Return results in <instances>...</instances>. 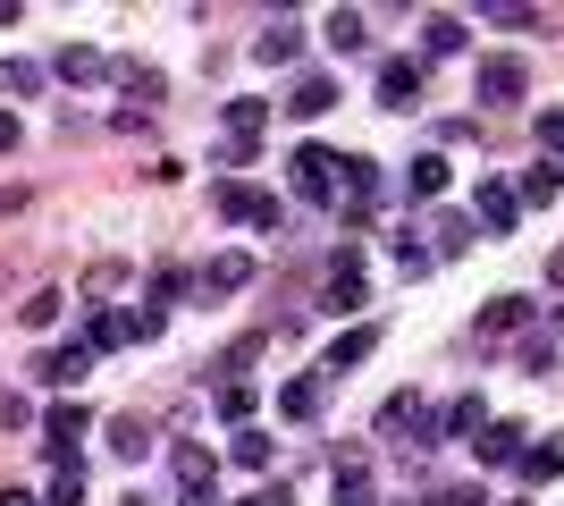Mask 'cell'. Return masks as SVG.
Here are the masks:
<instances>
[{
  "label": "cell",
  "mask_w": 564,
  "mask_h": 506,
  "mask_svg": "<svg viewBox=\"0 0 564 506\" xmlns=\"http://www.w3.org/2000/svg\"><path fill=\"white\" fill-rule=\"evenodd\" d=\"M9 212H25V186H0V219Z\"/></svg>",
  "instance_id": "cell-38"
},
{
  "label": "cell",
  "mask_w": 564,
  "mask_h": 506,
  "mask_svg": "<svg viewBox=\"0 0 564 506\" xmlns=\"http://www.w3.org/2000/svg\"><path fill=\"white\" fill-rule=\"evenodd\" d=\"M295 51H304V25H261V43L245 51V60H261V68H286V60H295Z\"/></svg>",
  "instance_id": "cell-7"
},
{
  "label": "cell",
  "mask_w": 564,
  "mask_h": 506,
  "mask_svg": "<svg viewBox=\"0 0 564 506\" xmlns=\"http://www.w3.org/2000/svg\"><path fill=\"white\" fill-rule=\"evenodd\" d=\"M371 346H379L371 321H362V330H337V337H329V363H321V372H354V363L371 355Z\"/></svg>",
  "instance_id": "cell-13"
},
{
  "label": "cell",
  "mask_w": 564,
  "mask_h": 506,
  "mask_svg": "<svg viewBox=\"0 0 564 506\" xmlns=\"http://www.w3.org/2000/svg\"><path fill=\"white\" fill-rule=\"evenodd\" d=\"M522 482H564V431H547V439H531V456L514 464Z\"/></svg>",
  "instance_id": "cell-10"
},
{
  "label": "cell",
  "mask_w": 564,
  "mask_h": 506,
  "mask_svg": "<svg viewBox=\"0 0 564 506\" xmlns=\"http://www.w3.org/2000/svg\"><path fill=\"white\" fill-rule=\"evenodd\" d=\"M547 279H556V288H564V245H556V254H547Z\"/></svg>",
  "instance_id": "cell-40"
},
{
  "label": "cell",
  "mask_w": 564,
  "mask_h": 506,
  "mask_svg": "<svg viewBox=\"0 0 564 506\" xmlns=\"http://www.w3.org/2000/svg\"><path fill=\"white\" fill-rule=\"evenodd\" d=\"M245 279H253V254H219V262L203 270V295H236Z\"/></svg>",
  "instance_id": "cell-16"
},
{
  "label": "cell",
  "mask_w": 564,
  "mask_h": 506,
  "mask_svg": "<svg viewBox=\"0 0 564 506\" xmlns=\"http://www.w3.org/2000/svg\"><path fill=\"white\" fill-rule=\"evenodd\" d=\"M177 295H186V279H177V270H152V304H143V313L169 321V304H177Z\"/></svg>",
  "instance_id": "cell-28"
},
{
  "label": "cell",
  "mask_w": 564,
  "mask_h": 506,
  "mask_svg": "<svg viewBox=\"0 0 564 506\" xmlns=\"http://www.w3.org/2000/svg\"><path fill=\"white\" fill-rule=\"evenodd\" d=\"M261 119H270V110H261L253 94H236V101H228V136H253V144H261Z\"/></svg>",
  "instance_id": "cell-27"
},
{
  "label": "cell",
  "mask_w": 564,
  "mask_h": 506,
  "mask_svg": "<svg viewBox=\"0 0 564 506\" xmlns=\"http://www.w3.org/2000/svg\"><path fill=\"white\" fill-rule=\"evenodd\" d=\"M447 51H464V18H422V60H447Z\"/></svg>",
  "instance_id": "cell-17"
},
{
  "label": "cell",
  "mask_w": 564,
  "mask_h": 506,
  "mask_svg": "<svg viewBox=\"0 0 564 506\" xmlns=\"http://www.w3.org/2000/svg\"><path fill=\"white\" fill-rule=\"evenodd\" d=\"M438 506H489V498H480L471 482H455V489H438Z\"/></svg>",
  "instance_id": "cell-36"
},
{
  "label": "cell",
  "mask_w": 564,
  "mask_h": 506,
  "mask_svg": "<svg viewBox=\"0 0 564 506\" xmlns=\"http://www.w3.org/2000/svg\"><path fill=\"white\" fill-rule=\"evenodd\" d=\"M480 101H522V60H489L480 68Z\"/></svg>",
  "instance_id": "cell-18"
},
{
  "label": "cell",
  "mask_w": 564,
  "mask_h": 506,
  "mask_svg": "<svg viewBox=\"0 0 564 506\" xmlns=\"http://www.w3.org/2000/svg\"><path fill=\"white\" fill-rule=\"evenodd\" d=\"M413 194H422V203H438V194H447V161H438V152H422V161H413Z\"/></svg>",
  "instance_id": "cell-26"
},
{
  "label": "cell",
  "mask_w": 564,
  "mask_h": 506,
  "mask_svg": "<svg viewBox=\"0 0 564 506\" xmlns=\"http://www.w3.org/2000/svg\"><path fill=\"white\" fill-rule=\"evenodd\" d=\"M85 431H94V413H85V406H59V413H51V422H43V439H51V456H59V464H76V448H85Z\"/></svg>",
  "instance_id": "cell-5"
},
{
  "label": "cell",
  "mask_w": 564,
  "mask_h": 506,
  "mask_svg": "<svg viewBox=\"0 0 564 506\" xmlns=\"http://www.w3.org/2000/svg\"><path fill=\"white\" fill-rule=\"evenodd\" d=\"M101 76H110V51H94V43L59 51V85H101Z\"/></svg>",
  "instance_id": "cell-8"
},
{
  "label": "cell",
  "mask_w": 564,
  "mask_h": 506,
  "mask_svg": "<svg viewBox=\"0 0 564 506\" xmlns=\"http://www.w3.org/2000/svg\"><path fill=\"white\" fill-rule=\"evenodd\" d=\"M212 406L228 413V422H245V413H253V388H245V380H219V388H212Z\"/></svg>",
  "instance_id": "cell-31"
},
{
  "label": "cell",
  "mask_w": 564,
  "mask_h": 506,
  "mask_svg": "<svg viewBox=\"0 0 564 506\" xmlns=\"http://www.w3.org/2000/svg\"><path fill=\"white\" fill-rule=\"evenodd\" d=\"M480 330H489V337H522V330H531V295H497L489 313H480Z\"/></svg>",
  "instance_id": "cell-12"
},
{
  "label": "cell",
  "mask_w": 564,
  "mask_h": 506,
  "mask_svg": "<svg viewBox=\"0 0 564 506\" xmlns=\"http://www.w3.org/2000/svg\"><path fill=\"white\" fill-rule=\"evenodd\" d=\"M169 464H177V506H212V482H219V456H212V448L177 439V448H169Z\"/></svg>",
  "instance_id": "cell-1"
},
{
  "label": "cell",
  "mask_w": 564,
  "mask_h": 506,
  "mask_svg": "<svg viewBox=\"0 0 564 506\" xmlns=\"http://www.w3.org/2000/svg\"><path fill=\"white\" fill-rule=\"evenodd\" d=\"M110 456H127V464L152 456V422H143V413H118L110 422Z\"/></svg>",
  "instance_id": "cell-11"
},
{
  "label": "cell",
  "mask_w": 564,
  "mask_h": 506,
  "mask_svg": "<svg viewBox=\"0 0 564 506\" xmlns=\"http://www.w3.org/2000/svg\"><path fill=\"white\" fill-rule=\"evenodd\" d=\"M51 313H59V288H34V295H25V330H43Z\"/></svg>",
  "instance_id": "cell-34"
},
{
  "label": "cell",
  "mask_w": 564,
  "mask_h": 506,
  "mask_svg": "<svg viewBox=\"0 0 564 506\" xmlns=\"http://www.w3.org/2000/svg\"><path fill=\"white\" fill-rule=\"evenodd\" d=\"M34 85H43L34 60H0V94H34Z\"/></svg>",
  "instance_id": "cell-32"
},
{
  "label": "cell",
  "mask_w": 564,
  "mask_h": 506,
  "mask_svg": "<svg viewBox=\"0 0 564 506\" xmlns=\"http://www.w3.org/2000/svg\"><path fill=\"white\" fill-rule=\"evenodd\" d=\"M51 506H85V464H59V473H51Z\"/></svg>",
  "instance_id": "cell-30"
},
{
  "label": "cell",
  "mask_w": 564,
  "mask_h": 506,
  "mask_svg": "<svg viewBox=\"0 0 564 506\" xmlns=\"http://www.w3.org/2000/svg\"><path fill=\"white\" fill-rule=\"evenodd\" d=\"M556 330H564V313H556Z\"/></svg>",
  "instance_id": "cell-41"
},
{
  "label": "cell",
  "mask_w": 564,
  "mask_h": 506,
  "mask_svg": "<svg viewBox=\"0 0 564 506\" xmlns=\"http://www.w3.org/2000/svg\"><path fill=\"white\" fill-rule=\"evenodd\" d=\"M447 431H471V439H480V431H489V406H480V397H455V406H447Z\"/></svg>",
  "instance_id": "cell-29"
},
{
  "label": "cell",
  "mask_w": 564,
  "mask_h": 506,
  "mask_svg": "<svg viewBox=\"0 0 564 506\" xmlns=\"http://www.w3.org/2000/svg\"><path fill=\"white\" fill-rule=\"evenodd\" d=\"M413 85H422V60H397V68H379V101H388V110H404V101H413Z\"/></svg>",
  "instance_id": "cell-20"
},
{
  "label": "cell",
  "mask_w": 564,
  "mask_h": 506,
  "mask_svg": "<svg viewBox=\"0 0 564 506\" xmlns=\"http://www.w3.org/2000/svg\"><path fill=\"white\" fill-rule=\"evenodd\" d=\"M118 85H127V110H152V101L169 94L161 68H143V60H127V68H118Z\"/></svg>",
  "instance_id": "cell-15"
},
{
  "label": "cell",
  "mask_w": 564,
  "mask_h": 506,
  "mask_svg": "<svg viewBox=\"0 0 564 506\" xmlns=\"http://www.w3.org/2000/svg\"><path fill=\"white\" fill-rule=\"evenodd\" d=\"M245 506H295V482H270V489H253Z\"/></svg>",
  "instance_id": "cell-35"
},
{
  "label": "cell",
  "mask_w": 564,
  "mask_h": 506,
  "mask_svg": "<svg viewBox=\"0 0 564 506\" xmlns=\"http://www.w3.org/2000/svg\"><path fill=\"white\" fill-rule=\"evenodd\" d=\"M321 388H329V372H304V380H286V388H279V413H286V422H321V406H329Z\"/></svg>",
  "instance_id": "cell-6"
},
{
  "label": "cell",
  "mask_w": 564,
  "mask_h": 506,
  "mask_svg": "<svg viewBox=\"0 0 564 506\" xmlns=\"http://www.w3.org/2000/svg\"><path fill=\"white\" fill-rule=\"evenodd\" d=\"M270 456H279V448H270L261 431H236L228 439V464H236V473H270Z\"/></svg>",
  "instance_id": "cell-21"
},
{
  "label": "cell",
  "mask_w": 564,
  "mask_h": 506,
  "mask_svg": "<svg viewBox=\"0 0 564 506\" xmlns=\"http://www.w3.org/2000/svg\"><path fill=\"white\" fill-rule=\"evenodd\" d=\"M329 43L337 51H371V25L354 18V9H329Z\"/></svg>",
  "instance_id": "cell-25"
},
{
  "label": "cell",
  "mask_w": 564,
  "mask_h": 506,
  "mask_svg": "<svg viewBox=\"0 0 564 506\" xmlns=\"http://www.w3.org/2000/svg\"><path fill=\"white\" fill-rule=\"evenodd\" d=\"M329 498H337V506H371V464L346 456V464H337V482H329Z\"/></svg>",
  "instance_id": "cell-22"
},
{
  "label": "cell",
  "mask_w": 564,
  "mask_h": 506,
  "mask_svg": "<svg viewBox=\"0 0 564 506\" xmlns=\"http://www.w3.org/2000/svg\"><path fill=\"white\" fill-rule=\"evenodd\" d=\"M94 372V346H59V355H43V380H85Z\"/></svg>",
  "instance_id": "cell-24"
},
{
  "label": "cell",
  "mask_w": 564,
  "mask_h": 506,
  "mask_svg": "<svg viewBox=\"0 0 564 506\" xmlns=\"http://www.w3.org/2000/svg\"><path fill=\"white\" fill-rule=\"evenodd\" d=\"M514 186H522V203H556V194H564V169H556V161H540V169H522Z\"/></svg>",
  "instance_id": "cell-23"
},
{
  "label": "cell",
  "mask_w": 564,
  "mask_h": 506,
  "mask_svg": "<svg viewBox=\"0 0 564 506\" xmlns=\"http://www.w3.org/2000/svg\"><path fill=\"white\" fill-rule=\"evenodd\" d=\"M219 212H228L236 228H279V194L245 186V177H219Z\"/></svg>",
  "instance_id": "cell-2"
},
{
  "label": "cell",
  "mask_w": 564,
  "mask_h": 506,
  "mask_svg": "<svg viewBox=\"0 0 564 506\" xmlns=\"http://www.w3.org/2000/svg\"><path fill=\"white\" fill-rule=\"evenodd\" d=\"M514 506H531V498H514Z\"/></svg>",
  "instance_id": "cell-42"
},
{
  "label": "cell",
  "mask_w": 564,
  "mask_h": 506,
  "mask_svg": "<svg viewBox=\"0 0 564 506\" xmlns=\"http://www.w3.org/2000/svg\"><path fill=\"white\" fill-rule=\"evenodd\" d=\"M295 177H304V203H337L329 177H346V161H337V152H321V144H304V152H295Z\"/></svg>",
  "instance_id": "cell-4"
},
{
  "label": "cell",
  "mask_w": 564,
  "mask_h": 506,
  "mask_svg": "<svg viewBox=\"0 0 564 506\" xmlns=\"http://www.w3.org/2000/svg\"><path fill=\"white\" fill-rule=\"evenodd\" d=\"M329 101H337V85H329V76H295V94H286V110H295V119H321Z\"/></svg>",
  "instance_id": "cell-19"
},
{
  "label": "cell",
  "mask_w": 564,
  "mask_h": 506,
  "mask_svg": "<svg viewBox=\"0 0 564 506\" xmlns=\"http://www.w3.org/2000/svg\"><path fill=\"white\" fill-rule=\"evenodd\" d=\"M540 152L564 169V110H547V119H540Z\"/></svg>",
  "instance_id": "cell-33"
},
{
  "label": "cell",
  "mask_w": 564,
  "mask_h": 506,
  "mask_svg": "<svg viewBox=\"0 0 564 506\" xmlns=\"http://www.w3.org/2000/svg\"><path fill=\"white\" fill-rule=\"evenodd\" d=\"M0 506H43V498H25V489H0Z\"/></svg>",
  "instance_id": "cell-39"
},
{
  "label": "cell",
  "mask_w": 564,
  "mask_h": 506,
  "mask_svg": "<svg viewBox=\"0 0 564 506\" xmlns=\"http://www.w3.org/2000/svg\"><path fill=\"white\" fill-rule=\"evenodd\" d=\"M480 464H522V422H489V431H480Z\"/></svg>",
  "instance_id": "cell-14"
},
{
  "label": "cell",
  "mask_w": 564,
  "mask_h": 506,
  "mask_svg": "<svg viewBox=\"0 0 564 506\" xmlns=\"http://www.w3.org/2000/svg\"><path fill=\"white\" fill-rule=\"evenodd\" d=\"M480 219H489L497 237H506V228L522 219V194H514V177H489V186H480Z\"/></svg>",
  "instance_id": "cell-9"
},
{
  "label": "cell",
  "mask_w": 564,
  "mask_h": 506,
  "mask_svg": "<svg viewBox=\"0 0 564 506\" xmlns=\"http://www.w3.org/2000/svg\"><path fill=\"white\" fill-rule=\"evenodd\" d=\"M329 313H354V304H362V295H371V270H362V254H337L329 262Z\"/></svg>",
  "instance_id": "cell-3"
},
{
  "label": "cell",
  "mask_w": 564,
  "mask_h": 506,
  "mask_svg": "<svg viewBox=\"0 0 564 506\" xmlns=\"http://www.w3.org/2000/svg\"><path fill=\"white\" fill-rule=\"evenodd\" d=\"M25 144V127H18V110H0V152H18Z\"/></svg>",
  "instance_id": "cell-37"
}]
</instances>
